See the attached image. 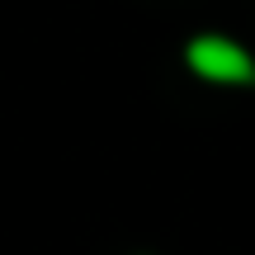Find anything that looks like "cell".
<instances>
[{
    "label": "cell",
    "instance_id": "6da1fadb",
    "mask_svg": "<svg viewBox=\"0 0 255 255\" xmlns=\"http://www.w3.org/2000/svg\"><path fill=\"white\" fill-rule=\"evenodd\" d=\"M184 57H189V66L199 76H208V81H251V76H255L251 52L241 43H232V38H218V33L194 38Z\"/></svg>",
    "mask_w": 255,
    "mask_h": 255
}]
</instances>
